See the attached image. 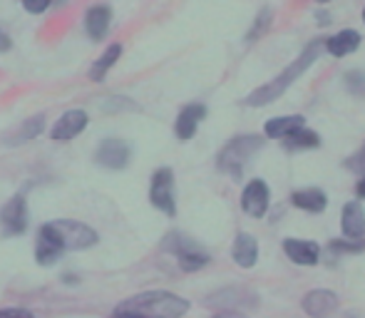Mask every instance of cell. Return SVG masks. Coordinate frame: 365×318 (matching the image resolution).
<instances>
[{"instance_id":"1","label":"cell","mask_w":365,"mask_h":318,"mask_svg":"<svg viewBox=\"0 0 365 318\" xmlns=\"http://www.w3.org/2000/svg\"><path fill=\"white\" fill-rule=\"evenodd\" d=\"M323 50H326V40H321V38L311 40V43L306 45V50H303V53L298 55L296 60H293V63L284 70V73H279L274 80H269L266 85H261V87H256L254 92H249V95H246V100H244V105H249V107H266V105H271V102H276L286 90H289L293 82L301 78V75L306 73V70L311 68V65L316 63L318 58H321Z\"/></svg>"},{"instance_id":"2","label":"cell","mask_w":365,"mask_h":318,"mask_svg":"<svg viewBox=\"0 0 365 318\" xmlns=\"http://www.w3.org/2000/svg\"><path fill=\"white\" fill-rule=\"evenodd\" d=\"M117 309L135 311L145 318H182L189 311V301L172 291H145L122 301Z\"/></svg>"},{"instance_id":"3","label":"cell","mask_w":365,"mask_h":318,"mask_svg":"<svg viewBox=\"0 0 365 318\" xmlns=\"http://www.w3.org/2000/svg\"><path fill=\"white\" fill-rule=\"evenodd\" d=\"M264 147V137L259 135H239L234 140H229L221 147L217 157V167L224 174H229L231 179H241L244 167L249 164V159Z\"/></svg>"},{"instance_id":"4","label":"cell","mask_w":365,"mask_h":318,"mask_svg":"<svg viewBox=\"0 0 365 318\" xmlns=\"http://www.w3.org/2000/svg\"><path fill=\"white\" fill-rule=\"evenodd\" d=\"M162 249L177 259L182 271H199L212 261L207 249H202L197 241L182 232H169L162 241Z\"/></svg>"},{"instance_id":"5","label":"cell","mask_w":365,"mask_h":318,"mask_svg":"<svg viewBox=\"0 0 365 318\" xmlns=\"http://www.w3.org/2000/svg\"><path fill=\"white\" fill-rule=\"evenodd\" d=\"M55 239L58 244L63 246L65 251H82V249H90V246L97 244V232L90 229L87 224L82 222H73V219H55V222L43 224Z\"/></svg>"},{"instance_id":"6","label":"cell","mask_w":365,"mask_h":318,"mask_svg":"<svg viewBox=\"0 0 365 318\" xmlns=\"http://www.w3.org/2000/svg\"><path fill=\"white\" fill-rule=\"evenodd\" d=\"M149 202L167 217L177 214V197H174V172L169 167H159L149 182Z\"/></svg>"},{"instance_id":"7","label":"cell","mask_w":365,"mask_h":318,"mask_svg":"<svg viewBox=\"0 0 365 318\" xmlns=\"http://www.w3.org/2000/svg\"><path fill=\"white\" fill-rule=\"evenodd\" d=\"M271 207V189L264 179H251L241 194V209L251 219H264Z\"/></svg>"},{"instance_id":"8","label":"cell","mask_w":365,"mask_h":318,"mask_svg":"<svg viewBox=\"0 0 365 318\" xmlns=\"http://www.w3.org/2000/svg\"><path fill=\"white\" fill-rule=\"evenodd\" d=\"M0 229L5 237H20L28 229V202L23 194H15L3 209H0Z\"/></svg>"},{"instance_id":"9","label":"cell","mask_w":365,"mask_h":318,"mask_svg":"<svg viewBox=\"0 0 365 318\" xmlns=\"http://www.w3.org/2000/svg\"><path fill=\"white\" fill-rule=\"evenodd\" d=\"M132 150L125 140H117V137H107L95 152V162L102 164L107 169H125L130 164Z\"/></svg>"},{"instance_id":"10","label":"cell","mask_w":365,"mask_h":318,"mask_svg":"<svg viewBox=\"0 0 365 318\" xmlns=\"http://www.w3.org/2000/svg\"><path fill=\"white\" fill-rule=\"evenodd\" d=\"M87 122H90V117H87L85 110H80V107H77V110H68L55 120L50 137H53L55 142H70V140H75L77 135L85 132Z\"/></svg>"},{"instance_id":"11","label":"cell","mask_w":365,"mask_h":318,"mask_svg":"<svg viewBox=\"0 0 365 318\" xmlns=\"http://www.w3.org/2000/svg\"><path fill=\"white\" fill-rule=\"evenodd\" d=\"M301 306L311 318H331L338 311V296L328 289H313L303 296Z\"/></svg>"},{"instance_id":"12","label":"cell","mask_w":365,"mask_h":318,"mask_svg":"<svg viewBox=\"0 0 365 318\" xmlns=\"http://www.w3.org/2000/svg\"><path fill=\"white\" fill-rule=\"evenodd\" d=\"M341 232L348 241L361 244L365 237V209L361 202H348L341 212Z\"/></svg>"},{"instance_id":"13","label":"cell","mask_w":365,"mask_h":318,"mask_svg":"<svg viewBox=\"0 0 365 318\" xmlns=\"http://www.w3.org/2000/svg\"><path fill=\"white\" fill-rule=\"evenodd\" d=\"M207 117V107L202 105V102H192V105L182 107V112H179L177 122H174V132H177V137L182 142H189L194 135H197L199 125H202V120Z\"/></svg>"},{"instance_id":"14","label":"cell","mask_w":365,"mask_h":318,"mask_svg":"<svg viewBox=\"0 0 365 318\" xmlns=\"http://www.w3.org/2000/svg\"><path fill=\"white\" fill-rule=\"evenodd\" d=\"M286 256L298 266H316L321 261V246L316 241H303V239H286L284 241Z\"/></svg>"},{"instance_id":"15","label":"cell","mask_w":365,"mask_h":318,"mask_svg":"<svg viewBox=\"0 0 365 318\" xmlns=\"http://www.w3.org/2000/svg\"><path fill=\"white\" fill-rule=\"evenodd\" d=\"M231 256H234V264L241 266V269H254L256 261H259V241L246 232L236 234L234 246H231Z\"/></svg>"},{"instance_id":"16","label":"cell","mask_w":365,"mask_h":318,"mask_svg":"<svg viewBox=\"0 0 365 318\" xmlns=\"http://www.w3.org/2000/svg\"><path fill=\"white\" fill-rule=\"evenodd\" d=\"M63 251L65 249L58 244V239H55L45 227H40L38 241H35V261H38L40 266H53L55 261L63 256Z\"/></svg>"},{"instance_id":"17","label":"cell","mask_w":365,"mask_h":318,"mask_svg":"<svg viewBox=\"0 0 365 318\" xmlns=\"http://www.w3.org/2000/svg\"><path fill=\"white\" fill-rule=\"evenodd\" d=\"M112 25V10L107 5H92L85 15V30L92 40H102L110 33Z\"/></svg>"},{"instance_id":"18","label":"cell","mask_w":365,"mask_h":318,"mask_svg":"<svg viewBox=\"0 0 365 318\" xmlns=\"http://www.w3.org/2000/svg\"><path fill=\"white\" fill-rule=\"evenodd\" d=\"M306 127V120L301 115H289V117H274L264 125V135L269 140H286L293 132L303 130Z\"/></svg>"},{"instance_id":"19","label":"cell","mask_w":365,"mask_h":318,"mask_svg":"<svg viewBox=\"0 0 365 318\" xmlns=\"http://www.w3.org/2000/svg\"><path fill=\"white\" fill-rule=\"evenodd\" d=\"M291 202H293V207L303 209V212H311V214H321V212H326V207H328L326 192L318 187L298 189V192H293Z\"/></svg>"},{"instance_id":"20","label":"cell","mask_w":365,"mask_h":318,"mask_svg":"<svg viewBox=\"0 0 365 318\" xmlns=\"http://www.w3.org/2000/svg\"><path fill=\"white\" fill-rule=\"evenodd\" d=\"M358 48H361V33L358 30H341V33L326 40V50L333 58H346V55L356 53Z\"/></svg>"},{"instance_id":"21","label":"cell","mask_w":365,"mask_h":318,"mask_svg":"<svg viewBox=\"0 0 365 318\" xmlns=\"http://www.w3.org/2000/svg\"><path fill=\"white\" fill-rule=\"evenodd\" d=\"M120 55H122V45H120V43H112L110 48H107L105 53H102L100 58L95 60V65L90 68V80H95V82H102V80H105V78H107V73H110V70L117 65Z\"/></svg>"},{"instance_id":"22","label":"cell","mask_w":365,"mask_h":318,"mask_svg":"<svg viewBox=\"0 0 365 318\" xmlns=\"http://www.w3.org/2000/svg\"><path fill=\"white\" fill-rule=\"evenodd\" d=\"M43 127H45V117L43 115H38V117H30V120H25L23 125L15 130V135H13V140H8L10 145H25V142H30V140H35V137L43 132Z\"/></svg>"},{"instance_id":"23","label":"cell","mask_w":365,"mask_h":318,"mask_svg":"<svg viewBox=\"0 0 365 318\" xmlns=\"http://www.w3.org/2000/svg\"><path fill=\"white\" fill-rule=\"evenodd\" d=\"M284 145L289 147V150H313V147L321 145V137L313 130H308V127H303V130L293 132L291 137H286Z\"/></svg>"},{"instance_id":"24","label":"cell","mask_w":365,"mask_h":318,"mask_svg":"<svg viewBox=\"0 0 365 318\" xmlns=\"http://www.w3.org/2000/svg\"><path fill=\"white\" fill-rule=\"evenodd\" d=\"M346 87L356 97H365V73L363 70H351V73L346 75Z\"/></svg>"},{"instance_id":"25","label":"cell","mask_w":365,"mask_h":318,"mask_svg":"<svg viewBox=\"0 0 365 318\" xmlns=\"http://www.w3.org/2000/svg\"><path fill=\"white\" fill-rule=\"evenodd\" d=\"M20 3H23V8L28 10V13L40 15V13H45L50 5H53V0H20Z\"/></svg>"},{"instance_id":"26","label":"cell","mask_w":365,"mask_h":318,"mask_svg":"<svg viewBox=\"0 0 365 318\" xmlns=\"http://www.w3.org/2000/svg\"><path fill=\"white\" fill-rule=\"evenodd\" d=\"M269 23H271V10L266 8V10H261V13H259V18H256V28L249 33V40H254L256 35L261 33V30H266V28H269Z\"/></svg>"},{"instance_id":"27","label":"cell","mask_w":365,"mask_h":318,"mask_svg":"<svg viewBox=\"0 0 365 318\" xmlns=\"http://www.w3.org/2000/svg\"><path fill=\"white\" fill-rule=\"evenodd\" d=\"M0 318H35L28 309H0Z\"/></svg>"},{"instance_id":"28","label":"cell","mask_w":365,"mask_h":318,"mask_svg":"<svg viewBox=\"0 0 365 318\" xmlns=\"http://www.w3.org/2000/svg\"><path fill=\"white\" fill-rule=\"evenodd\" d=\"M348 167L356 169V172H363V169H365V145L361 147V150H358V155H353V157H351Z\"/></svg>"},{"instance_id":"29","label":"cell","mask_w":365,"mask_h":318,"mask_svg":"<svg viewBox=\"0 0 365 318\" xmlns=\"http://www.w3.org/2000/svg\"><path fill=\"white\" fill-rule=\"evenodd\" d=\"M331 249H333V251H343V254H348V251H361V244H356V241H351V244H346V241H333Z\"/></svg>"},{"instance_id":"30","label":"cell","mask_w":365,"mask_h":318,"mask_svg":"<svg viewBox=\"0 0 365 318\" xmlns=\"http://www.w3.org/2000/svg\"><path fill=\"white\" fill-rule=\"evenodd\" d=\"M10 48H13V40L5 30H0V53H8Z\"/></svg>"},{"instance_id":"31","label":"cell","mask_w":365,"mask_h":318,"mask_svg":"<svg viewBox=\"0 0 365 318\" xmlns=\"http://www.w3.org/2000/svg\"><path fill=\"white\" fill-rule=\"evenodd\" d=\"M110 318H145L140 314H135V311H125V309H115V314H112Z\"/></svg>"},{"instance_id":"32","label":"cell","mask_w":365,"mask_h":318,"mask_svg":"<svg viewBox=\"0 0 365 318\" xmlns=\"http://www.w3.org/2000/svg\"><path fill=\"white\" fill-rule=\"evenodd\" d=\"M212 318H246V316L239 314V311H219V314Z\"/></svg>"},{"instance_id":"33","label":"cell","mask_w":365,"mask_h":318,"mask_svg":"<svg viewBox=\"0 0 365 318\" xmlns=\"http://www.w3.org/2000/svg\"><path fill=\"white\" fill-rule=\"evenodd\" d=\"M356 194H358V199H365V174L361 177V182H358V187H356Z\"/></svg>"},{"instance_id":"34","label":"cell","mask_w":365,"mask_h":318,"mask_svg":"<svg viewBox=\"0 0 365 318\" xmlns=\"http://www.w3.org/2000/svg\"><path fill=\"white\" fill-rule=\"evenodd\" d=\"M316 18H318V23H323V25H326V23H331V18H328V13H318Z\"/></svg>"},{"instance_id":"35","label":"cell","mask_w":365,"mask_h":318,"mask_svg":"<svg viewBox=\"0 0 365 318\" xmlns=\"http://www.w3.org/2000/svg\"><path fill=\"white\" fill-rule=\"evenodd\" d=\"M316 3H321V5H326V3H328V0H316Z\"/></svg>"},{"instance_id":"36","label":"cell","mask_w":365,"mask_h":318,"mask_svg":"<svg viewBox=\"0 0 365 318\" xmlns=\"http://www.w3.org/2000/svg\"><path fill=\"white\" fill-rule=\"evenodd\" d=\"M363 23H365V8H363Z\"/></svg>"}]
</instances>
